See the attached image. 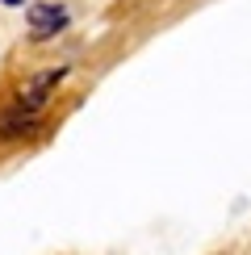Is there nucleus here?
I'll list each match as a JSON object with an SVG mask.
<instances>
[{
	"instance_id": "7ed1b4c3",
	"label": "nucleus",
	"mask_w": 251,
	"mask_h": 255,
	"mask_svg": "<svg viewBox=\"0 0 251 255\" xmlns=\"http://www.w3.org/2000/svg\"><path fill=\"white\" fill-rule=\"evenodd\" d=\"M38 130V113H25L21 105H13V109L0 113V138L4 142H13V138H25Z\"/></svg>"
},
{
	"instance_id": "f03ea898",
	"label": "nucleus",
	"mask_w": 251,
	"mask_h": 255,
	"mask_svg": "<svg viewBox=\"0 0 251 255\" xmlns=\"http://www.w3.org/2000/svg\"><path fill=\"white\" fill-rule=\"evenodd\" d=\"M29 29H34V38L42 42V38H55L59 29H67V21H71V13H67V4H59V0H42V4H29Z\"/></svg>"
},
{
	"instance_id": "f257e3e1",
	"label": "nucleus",
	"mask_w": 251,
	"mask_h": 255,
	"mask_svg": "<svg viewBox=\"0 0 251 255\" xmlns=\"http://www.w3.org/2000/svg\"><path fill=\"white\" fill-rule=\"evenodd\" d=\"M63 76H67V67H46V71H38V76H29L25 88H21V97H17V105L25 113H42V105L50 101V92H55V84Z\"/></svg>"
},
{
	"instance_id": "20e7f679",
	"label": "nucleus",
	"mask_w": 251,
	"mask_h": 255,
	"mask_svg": "<svg viewBox=\"0 0 251 255\" xmlns=\"http://www.w3.org/2000/svg\"><path fill=\"white\" fill-rule=\"evenodd\" d=\"M4 4H8V8H17V4H25V0H4Z\"/></svg>"
}]
</instances>
